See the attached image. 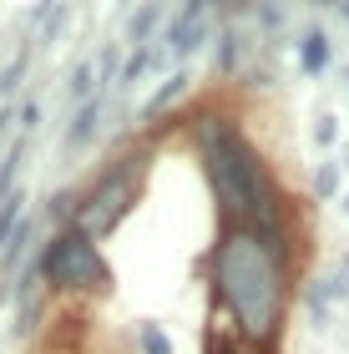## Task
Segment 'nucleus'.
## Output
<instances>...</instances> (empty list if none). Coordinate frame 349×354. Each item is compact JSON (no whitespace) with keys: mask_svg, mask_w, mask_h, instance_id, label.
I'll list each match as a JSON object with an SVG mask.
<instances>
[{"mask_svg":"<svg viewBox=\"0 0 349 354\" xmlns=\"http://www.w3.org/2000/svg\"><path fill=\"white\" fill-rule=\"evenodd\" d=\"M198 152L208 167V183L223 203V213L238 218V228L253 233L274 259L289 263V223H283V198L268 177L263 157L248 147V137L238 132V122L208 117L198 122Z\"/></svg>","mask_w":349,"mask_h":354,"instance_id":"f257e3e1","label":"nucleus"},{"mask_svg":"<svg viewBox=\"0 0 349 354\" xmlns=\"http://www.w3.org/2000/svg\"><path fill=\"white\" fill-rule=\"evenodd\" d=\"M283 259H274L253 233L233 228L223 243L213 248V288L218 304L238 319V334L253 344H274L283 329V304H289V283H283Z\"/></svg>","mask_w":349,"mask_h":354,"instance_id":"f03ea898","label":"nucleus"},{"mask_svg":"<svg viewBox=\"0 0 349 354\" xmlns=\"http://www.w3.org/2000/svg\"><path fill=\"white\" fill-rule=\"evenodd\" d=\"M41 279L51 283V288H91V294H102L106 288V259H102V248H97V238L82 233V228H66V233H56L51 243H46L41 253Z\"/></svg>","mask_w":349,"mask_h":354,"instance_id":"7ed1b4c3","label":"nucleus"},{"mask_svg":"<svg viewBox=\"0 0 349 354\" xmlns=\"http://www.w3.org/2000/svg\"><path fill=\"white\" fill-rule=\"evenodd\" d=\"M137 187H142V157H126V162H117L97 187L86 192V203H82V233L97 238L106 228H117V218L132 207Z\"/></svg>","mask_w":349,"mask_h":354,"instance_id":"20e7f679","label":"nucleus"},{"mask_svg":"<svg viewBox=\"0 0 349 354\" xmlns=\"http://www.w3.org/2000/svg\"><path fill=\"white\" fill-rule=\"evenodd\" d=\"M202 21H208V0H187L178 10V21H172V30H167V51L172 56H193L202 46Z\"/></svg>","mask_w":349,"mask_h":354,"instance_id":"39448f33","label":"nucleus"},{"mask_svg":"<svg viewBox=\"0 0 349 354\" xmlns=\"http://www.w3.org/2000/svg\"><path fill=\"white\" fill-rule=\"evenodd\" d=\"M102 117H106V102H102V96H97V102H86V106L71 117V127H66V147H86V142L102 132Z\"/></svg>","mask_w":349,"mask_h":354,"instance_id":"423d86ee","label":"nucleus"},{"mask_svg":"<svg viewBox=\"0 0 349 354\" xmlns=\"http://www.w3.org/2000/svg\"><path fill=\"white\" fill-rule=\"evenodd\" d=\"M329 56H334V51H329V36H324V30H309V36L299 41V66H304V76H319V71L329 66Z\"/></svg>","mask_w":349,"mask_h":354,"instance_id":"0eeeda50","label":"nucleus"},{"mask_svg":"<svg viewBox=\"0 0 349 354\" xmlns=\"http://www.w3.org/2000/svg\"><path fill=\"white\" fill-rule=\"evenodd\" d=\"M66 96L71 102H97L102 96V82H97V61H76V71H71V82H66Z\"/></svg>","mask_w":349,"mask_h":354,"instance_id":"6e6552de","label":"nucleus"},{"mask_svg":"<svg viewBox=\"0 0 349 354\" xmlns=\"http://www.w3.org/2000/svg\"><path fill=\"white\" fill-rule=\"evenodd\" d=\"M162 26V6L157 0H147L142 10H132V21H126V41H137V46H147V36Z\"/></svg>","mask_w":349,"mask_h":354,"instance_id":"1a4fd4ad","label":"nucleus"},{"mask_svg":"<svg viewBox=\"0 0 349 354\" xmlns=\"http://www.w3.org/2000/svg\"><path fill=\"white\" fill-rule=\"evenodd\" d=\"M21 162H26V142L15 137V142H10V152L0 157V203L15 198V177H21Z\"/></svg>","mask_w":349,"mask_h":354,"instance_id":"9d476101","label":"nucleus"},{"mask_svg":"<svg viewBox=\"0 0 349 354\" xmlns=\"http://www.w3.org/2000/svg\"><path fill=\"white\" fill-rule=\"evenodd\" d=\"M187 86H193V76H187V71H172V76H167V86L157 91L147 106H142V117H157V111H162V106H172V102H178V96H182Z\"/></svg>","mask_w":349,"mask_h":354,"instance_id":"9b49d317","label":"nucleus"},{"mask_svg":"<svg viewBox=\"0 0 349 354\" xmlns=\"http://www.w3.org/2000/svg\"><path fill=\"white\" fill-rule=\"evenodd\" d=\"M152 66H162V51H152V46H137V56L122 66V82H117V86H132V82H142V76H147Z\"/></svg>","mask_w":349,"mask_h":354,"instance_id":"f8f14e48","label":"nucleus"},{"mask_svg":"<svg viewBox=\"0 0 349 354\" xmlns=\"http://www.w3.org/2000/svg\"><path fill=\"white\" fill-rule=\"evenodd\" d=\"M238 61H243V36H238V30H223V36H218V71H233Z\"/></svg>","mask_w":349,"mask_h":354,"instance_id":"ddd939ff","label":"nucleus"},{"mask_svg":"<svg viewBox=\"0 0 349 354\" xmlns=\"http://www.w3.org/2000/svg\"><path fill=\"white\" fill-rule=\"evenodd\" d=\"M21 203H26L21 192H15V198H6V203H0V248H6V243H10V233L21 228V223H26V218H21Z\"/></svg>","mask_w":349,"mask_h":354,"instance_id":"4468645a","label":"nucleus"},{"mask_svg":"<svg viewBox=\"0 0 349 354\" xmlns=\"http://www.w3.org/2000/svg\"><path fill=\"white\" fill-rule=\"evenodd\" d=\"M137 339H142V354H172L167 334L157 329V324H142V334H137Z\"/></svg>","mask_w":349,"mask_h":354,"instance_id":"2eb2a0df","label":"nucleus"},{"mask_svg":"<svg viewBox=\"0 0 349 354\" xmlns=\"http://www.w3.org/2000/svg\"><path fill=\"white\" fill-rule=\"evenodd\" d=\"M314 192H319V198H334L339 192V167L334 162H324L319 172H314Z\"/></svg>","mask_w":349,"mask_h":354,"instance_id":"dca6fc26","label":"nucleus"},{"mask_svg":"<svg viewBox=\"0 0 349 354\" xmlns=\"http://www.w3.org/2000/svg\"><path fill=\"white\" fill-rule=\"evenodd\" d=\"M112 76H117V46H106V51H102V61H97V82L106 86Z\"/></svg>","mask_w":349,"mask_h":354,"instance_id":"f3484780","label":"nucleus"},{"mask_svg":"<svg viewBox=\"0 0 349 354\" xmlns=\"http://www.w3.org/2000/svg\"><path fill=\"white\" fill-rule=\"evenodd\" d=\"M21 71H26V56H15L10 66H6V76H0V91H15V86H21Z\"/></svg>","mask_w":349,"mask_h":354,"instance_id":"a211bd4d","label":"nucleus"},{"mask_svg":"<svg viewBox=\"0 0 349 354\" xmlns=\"http://www.w3.org/2000/svg\"><path fill=\"white\" fill-rule=\"evenodd\" d=\"M314 142H319V147H329V142H334V117H319V127H314Z\"/></svg>","mask_w":349,"mask_h":354,"instance_id":"6ab92c4d","label":"nucleus"},{"mask_svg":"<svg viewBox=\"0 0 349 354\" xmlns=\"http://www.w3.org/2000/svg\"><path fill=\"white\" fill-rule=\"evenodd\" d=\"M258 21H263V26H283V10H274V6H263V10H258Z\"/></svg>","mask_w":349,"mask_h":354,"instance_id":"aec40b11","label":"nucleus"},{"mask_svg":"<svg viewBox=\"0 0 349 354\" xmlns=\"http://www.w3.org/2000/svg\"><path fill=\"white\" fill-rule=\"evenodd\" d=\"M21 117H26V122H21V127H26V132H30V127H36V122H41V106H36V102H30V106H26V111H21Z\"/></svg>","mask_w":349,"mask_h":354,"instance_id":"412c9836","label":"nucleus"},{"mask_svg":"<svg viewBox=\"0 0 349 354\" xmlns=\"http://www.w3.org/2000/svg\"><path fill=\"white\" fill-rule=\"evenodd\" d=\"M6 127H10V111H0V137H6Z\"/></svg>","mask_w":349,"mask_h":354,"instance_id":"4be33fe9","label":"nucleus"},{"mask_svg":"<svg viewBox=\"0 0 349 354\" xmlns=\"http://www.w3.org/2000/svg\"><path fill=\"white\" fill-rule=\"evenodd\" d=\"M339 15H344V21H349V6H339Z\"/></svg>","mask_w":349,"mask_h":354,"instance_id":"5701e85b","label":"nucleus"},{"mask_svg":"<svg viewBox=\"0 0 349 354\" xmlns=\"http://www.w3.org/2000/svg\"><path fill=\"white\" fill-rule=\"evenodd\" d=\"M344 82H349V71H344Z\"/></svg>","mask_w":349,"mask_h":354,"instance_id":"b1692460","label":"nucleus"},{"mask_svg":"<svg viewBox=\"0 0 349 354\" xmlns=\"http://www.w3.org/2000/svg\"><path fill=\"white\" fill-rule=\"evenodd\" d=\"M344 207H349V203H344Z\"/></svg>","mask_w":349,"mask_h":354,"instance_id":"393cba45","label":"nucleus"}]
</instances>
